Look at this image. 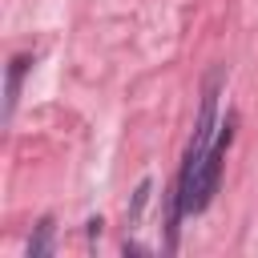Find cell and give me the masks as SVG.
Instances as JSON below:
<instances>
[{"label":"cell","instance_id":"obj_1","mask_svg":"<svg viewBox=\"0 0 258 258\" xmlns=\"http://www.w3.org/2000/svg\"><path fill=\"white\" fill-rule=\"evenodd\" d=\"M218 81L222 73H210L206 89H202V101H198V117H194V133H189V145H185V161H181V173H177V185L169 194V218H165V254L177 250V226L185 218V206H189V194H194V181L214 149V137H218Z\"/></svg>","mask_w":258,"mask_h":258},{"label":"cell","instance_id":"obj_2","mask_svg":"<svg viewBox=\"0 0 258 258\" xmlns=\"http://www.w3.org/2000/svg\"><path fill=\"white\" fill-rule=\"evenodd\" d=\"M230 137H234V113L218 125L214 149H210V157H206V165H202V173H198V181H194V194H189L185 214H202V210L210 206V198L218 194V181H222V161H226V145H230Z\"/></svg>","mask_w":258,"mask_h":258},{"label":"cell","instance_id":"obj_3","mask_svg":"<svg viewBox=\"0 0 258 258\" xmlns=\"http://www.w3.org/2000/svg\"><path fill=\"white\" fill-rule=\"evenodd\" d=\"M28 64H32V56H12V64H8V85H4V125H8L12 113H16V97H20V81H24Z\"/></svg>","mask_w":258,"mask_h":258},{"label":"cell","instance_id":"obj_4","mask_svg":"<svg viewBox=\"0 0 258 258\" xmlns=\"http://www.w3.org/2000/svg\"><path fill=\"white\" fill-rule=\"evenodd\" d=\"M52 218H40V226H36V234H32V242H28V258H44L48 250H52Z\"/></svg>","mask_w":258,"mask_h":258},{"label":"cell","instance_id":"obj_5","mask_svg":"<svg viewBox=\"0 0 258 258\" xmlns=\"http://www.w3.org/2000/svg\"><path fill=\"white\" fill-rule=\"evenodd\" d=\"M149 189H153V181H141V185H137L133 206H129V226H137V218H141V210H145V202H149Z\"/></svg>","mask_w":258,"mask_h":258}]
</instances>
